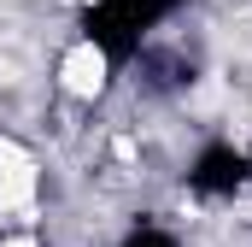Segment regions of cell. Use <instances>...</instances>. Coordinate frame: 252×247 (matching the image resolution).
<instances>
[{
  "label": "cell",
  "mask_w": 252,
  "mask_h": 247,
  "mask_svg": "<svg viewBox=\"0 0 252 247\" xmlns=\"http://www.w3.org/2000/svg\"><path fill=\"white\" fill-rule=\"evenodd\" d=\"M182 12H188V0H88V12L76 18V36L94 41L118 71H129V59L158 30H170Z\"/></svg>",
  "instance_id": "6da1fadb"
},
{
  "label": "cell",
  "mask_w": 252,
  "mask_h": 247,
  "mask_svg": "<svg viewBox=\"0 0 252 247\" xmlns=\"http://www.w3.org/2000/svg\"><path fill=\"white\" fill-rule=\"evenodd\" d=\"M182 188L199 206H235L252 188V147H241L235 135H205L182 165Z\"/></svg>",
  "instance_id": "7a4b0ae2"
},
{
  "label": "cell",
  "mask_w": 252,
  "mask_h": 247,
  "mask_svg": "<svg viewBox=\"0 0 252 247\" xmlns=\"http://www.w3.org/2000/svg\"><path fill=\"white\" fill-rule=\"evenodd\" d=\"M199 71H205V59H199V47H188L176 30H158L135 59H129V82L147 94V100H182L193 82H199Z\"/></svg>",
  "instance_id": "3957f363"
},
{
  "label": "cell",
  "mask_w": 252,
  "mask_h": 247,
  "mask_svg": "<svg viewBox=\"0 0 252 247\" xmlns=\"http://www.w3.org/2000/svg\"><path fill=\"white\" fill-rule=\"evenodd\" d=\"M118 77H124V71L106 59L94 41H82V36L59 53V82H64V94H76V100H106V94L118 88Z\"/></svg>",
  "instance_id": "277c9868"
},
{
  "label": "cell",
  "mask_w": 252,
  "mask_h": 247,
  "mask_svg": "<svg viewBox=\"0 0 252 247\" xmlns=\"http://www.w3.org/2000/svg\"><path fill=\"white\" fill-rule=\"evenodd\" d=\"M118 247H188V236L176 230V224H158V218H141V224H129Z\"/></svg>",
  "instance_id": "5b68a950"
}]
</instances>
